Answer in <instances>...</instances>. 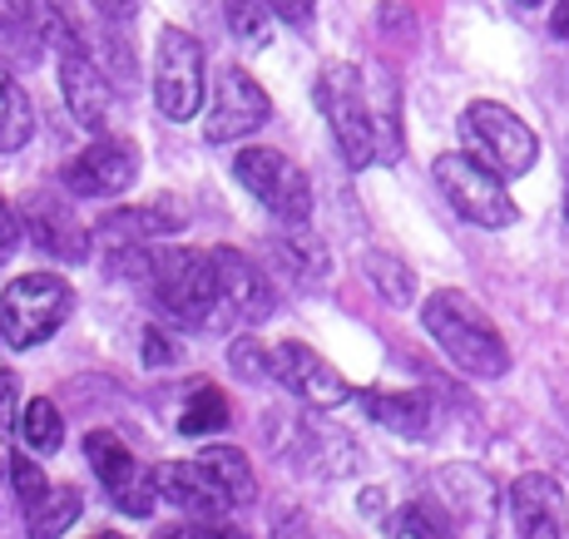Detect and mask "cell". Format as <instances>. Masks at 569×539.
Segmentation results:
<instances>
[{"mask_svg": "<svg viewBox=\"0 0 569 539\" xmlns=\"http://www.w3.org/2000/svg\"><path fill=\"white\" fill-rule=\"evenodd\" d=\"M421 327L436 337V347L446 351L451 367H461L466 377L496 381L510 371V347L500 337V327L470 302L466 292L441 288L421 302Z\"/></svg>", "mask_w": 569, "mask_h": 539, "instance_id": "cell-1", "label": "cell"}, {"mask_svg": "<svg viewBox=\"0 0 569 539\" xmlns=\"http://www.w3.org/2000/svg\"><path fill=\"white\" fill-rule=\"evenodd\" d=\"M149 288H154L159 307L169 312V322L179 327H218L233 322L228 307L218 302L213 262L199 248H159L149 252Z\"/></svg>", "mask_w": 569, "mask_h": 539, "instance_id": "cell-2", "label": "cell"}, {"mask_svg": "<svg viewBox=\"0 0 569 539\" xmlns=\"http://www.w3.org/2000/svg\"><path fill=\"white\" fill-rule=\"evenodd\" d=\"M461 129H466L470 159H476L480 169L496 173L500 183L530 173L535 159H540V139H535V129L525 124L516 109L496 104V99H476V104H466Z\"/></svg>", "mask_w": 569, "mask_h": 539, "instance_id": "cell-3", "label": "cell"}, {"mask_svg": "<svg viewBox=\"0 0 569 539\" xmlns=\"http://www.w3.org/2000/svg\"><path fill=\"white\" fill-rule=\"evenodd\" d=\"M74 312V288L54 272H26L0 292V337L6 347L30 351L40 342H50L64 327V317Z\"/></svg>", "mask_w": 569, "mask_h": 539, "instance_id": "cell-4", "label": "cell"}, {"mask_svg": "<svg viewBox=\"0 0 569 539\" xmlns=\"http://www.w3.org/2000/svg\"><path fill=\"white\" fill-rule=\"evenodd\" d=\"M233 179L278 218L282 228H308L312 218V179L282 149H243L233 159Z\"/></svg>", "mask_w": 569, "mask_h": 539, "instance_id": "cell-5", "label": "cell"}, {"mask_svg": "<svg viewBox=\"0 0 569 539\" xmlns=\"http://www.w3.org/2000/svg\"><path fill=\"white\" fill-rule=\"evenodd\" d=\"M317 104L332 119V139L342 149L347 169H367L377 163V134H371V99L367 80L357 64H327L322 84H317Z\"/></svg>", "mask_w": 569, "mask_h": 539, "instance_id": "cell-6", "label": "cell"}, {"mask_svg": "<svg viewBox=\"0 0 569 539\" xmlns=\"http://www.w3.org/2000/svg\"><path fill=\"white\" fill-rule=\"evenodd\" d=\"M431 179H436V189H441L446 203L476 228H510L520 218V208H516V198L506 193V183H500L490 169H480L470 153H441V159L431 163Z\"/></svg>", "mask_w": 569, "mask_h": 539, "instance_id": "cell-7", "label": "cell"}, {"mask_svg": "<svg viewBox=\"0 0 569 539\" xmlns=\"http://www.w3.org/2000/svg\"><path fill=\"white\" fill-rule=\"evenodd\" d=\"M203 46L189 30L169 26L154 46V104L163 119L183 124V119L199 114L203 104Z\"/></svg>", "mask_w": 569, "mask_h": 539, "instance_id": "cell-8", "label": "cell"}, {"mask_svg": "<svg viewBox=\"0 0 569 539\" xmlns=\"http://www.w3.org/2000/svg\"><path fill=\"white\" fill-rule=\"evenodd\" d=\"M84 460H90V470L100 476L104 495L114 500L119 515H129V520H149L159 505L154 495V470L139 466V456L119 441L114 431H90L84 436Z\"/></svg>", "mask_w": 569, "mask_h": 539, "instance_id": "cell-9", "label": "cell"}, {"mask_svg": "<svg viewBox=\"0 0 569 539\" xmlns=\"http://www.w3.org/2000/svg\"><path fill=\"white\" fill-rule=\"evenodd\" d=\"M208 262H213L218 302L228 307L233 322H268V317L278 312V288H272V278L243 248H213Z\"/></svg>", "mask_w": 569, "mask_h": 539, "instance_id": "cell-10", "label": "cell"}, {"mask_svg": "<svg viewBox=\"0 0 569 539\" xmlns=\"http://www.w3.org/2000/svg\"><path fill=\"white\" fill-rule=\"evenodd\" d=\"M139 179V153L124 139H94L60 169L64 193L74 198H119Z\"/></svg>", "mask_w": 569, "mask_h": 539, "instance_id": "cell-11", "label": "cell"}, {"mask_svg": "<svg viewBox=\"0 0 569 539\" xmlns=\"http://www.w3.org/2000/svg\"><path fill=\"white\" fill-rule=\"evenodd\" d=\"M268 377H278L312 411H337V406L352 401V387L342 381V371H332L302 342H282L278 351H268Z\"/></svg>", "mask_w": 569, "mask_h": 539, "instance_id": "cell-12", "label": "cell"}, {"mask_svg": "<svg viewBox=\"0 0 569 539\" xmlns=\"http://www.w3.org/2000/svg\"><path fill=\"white\" fill-rule=\"evenodd\" d=\"M272 99L262 94V84L248 70H223V80L213 84V109H208L203 139L208 144H233V139L253 134V129L268 124Z\"/></svg>", "mask_w": 569, "mask_h": 539, "instance_id": "cell-13", "label": "cell"}, {"mask_svg": "<svg viewBox=\"0 0 569 539\" xmlns=\"http://www.w3.org/2000/svg\"><path fill=\"white\" fill-rule=\"evenodd\" d=\"M436 500H441V510L451 515V530H461L470 539H486L490 535V520H496L500 510V490L496 480L486 476V470L476 466H446L436 470Z\"/></svg>", "mask_w": 569, "mask_h": 539, "instance_id": "cell-14", "label": "cell"}, {"mask_svg": "<svg viewBox=\"0 0 569 539\" xmlns=\"http://www.w3.org/2000/svg\"><path fill=\"white\" fill-rule=\"evenodd\" d=\"M20 238H30L40 252L60 262H84L90 258V228L74 218V208L54 193H30L20 208Z\"/></svg>", "mask_w": 569, "mask_h": 539, "instance_id": "cell-15", "label": "cell"}, {"mask_svg": "<svg viewBox=\"0 0 569 539\" xmlns=\"http://www.w3.org/2000/svg\"><path fill=\"white\" fill-rule=\"evenodd\" d=\"M189 223V208L173 193L144 198V203L129 208H109V213L94 223V238H104V248H149L154 238H173Z\"/></svg>", "mask_w": 569, "mask_h": 539, "instance_id": "cell-16", "label": "cell"}, {"mask_svg": "<svg viewBox=\"0 0 569 539\" xmlns=\"http://www.w3.org/2000/svg\"><path fill=\"white\" fill-rule=\"evenodd\" d=\"M510 520H516L520 539H569V500L560 480L530 470L510 486Z\"/></svg>", "mask_w": 569, "mask_h": 539, "instance_id": "cell-17", "label": "cell"}, {"mask_svg": "<svg viewBox=\"0 0 569 539\" xmlns=\"http://www.w3.org/2000/svg\"><path fill=\"white\" fill-rule=\"evenodd\" d=\"M60 94L80 129H90V134L109 129V119H114V84L104 80L90 54H60Z\"/></svg>", "mask_w": 569, "mask_h": 539, "instance_id": "cell-18", "label": "cell"}, {"mask_svg": "<svg viewBox=\"0 0 569 539\" xmlns=\"http://www.w3.org/2000/svg\"><path fill=\"white\" fill-rule=\"evenodd\" d=\"M154 495L169 500L173 510H183L193 525L228 520V500L213 490V480H208L193 460H163V466L154 470Z\"/></svg>", "mask_w": 569, "mask_h": 539, "instance_id": "cell-19", "label": "cell"}, {"mask_svg": "<svg viewBox=\"0 0 569 539\" xmlns=\"http://www.w3.org/2000/svg\"><path fill=\"white\" fill-rule=\"evenodd\" d=\"M362 406L381 431L401 436V441H421L431 431V396L421 391H367Z\"/></svg>", "mask_w": 569, "mask_h": 539, "instance_id": "cell-20", "label": "cell"}, {"mask_svg": "<svg viewBox=\"0 0 569 539\" xmlns=\"http://www.w3.org/2000/svg\"><path fill=\"white\" fill-rule=\"evenodd\" d=\"M193 466L213 480V490L228 500V510H233V505H253L258 500L253 460H248L238 446H208V450H199V460H193Z\"/></svg>", "mask_w": 569, "mask_h": 539, "instance_id": "cell-21", "label": "cell"}, {"mask_svg": "<svg viewBox=\"0 0 569 539\" xmlns=\"http://www.w3.org/2000/svg\"><path fill=\"white\" fill-rule=\"evenodd\" d=\"M272 248H278L282 268H288L298 282H308V288H322V282L332 278V258H327V243L312 233V228H282Z\"/></svg>", "mask_w": 569, "mask_h": 539, "instance_id": "cell-22", "label": "cell"}, {"mask_svg": "<svg viewBox=\"0 0 569 539\" xmlns=\"http://www.w3.org/2000/svg\"><path fill=\"white\" fill-rule=\"evenodd\" d=\"M30 134H36V109H30V94L20 90L16 74L0 70V153L26 149Z\"/></svg>", "mask_w": 569, "mask_h": 539, "instance_id": "cell-23", "label": "cell"}, {"mask_svg": "<svg viewBox=\"0 0 569 539\" xmlns=\"http://www.w3.org/2000/svg\"><path fill=\"white\" fill-rule=\"evenodd\" d=\"M80 510H84V495L80 490H74V486H50L46 500L26 515V535L30 539H60L74 520H80Z\"/></svg>", "mask_w": 569, "mask_h": 539, "instance_id": "cell-24", "label": "cell"}, {"mask_svg": "<svg viewBox=\"0 0 569 539\" xmlns=\"http://www.w3.org/2000/svg\"><path fill=\"white\" fill-rule=\"evenodd\" d=\"M20 441L36 456H54L64 446V416L50 396H36V401L20 406Z\"/></svg>", "mask_w": 569, "mask_h": 539, "instance_id": "cell-25", "label": "cell"}, {"mask_svg": "<svg viewBox=\"0 0 569 539\" xmlns=\"http://www.w3.org/2000/svg\"><path fill=\"white\" fill-rule=\"evenodd\" d=\"M362 272L371 278V288H377L381 297H387L391 307H411L416 302V278L411 268L401 258H391V252H362Z\"/></svg>", "mask_w": 569, "mask_h": 539, "instance_id": "cell-26", "label": "cell"}, {"mask_svg": "<svg viewBox=\"0 0 569 539\" xmlns=\"http://www.w3.org/2000/svg\"><path fill=\"white\" fill-rule=\"evenodd\" d=\"M401 90L391 74H381V104H371V134H377V159L397 163L401 159V119H397Z\"/></svg>", "mask_w": 569, "mask_h": 539, "instance_id": "cell-27", "label": "cell"}, {"mask_svg": "<svg viewBox=\"0 0 569 539\" xmlns=\"http://www.w3.org/2000/svg\"><path fill=\"white\" fill-rule=\"evenodd\" d=\"M228 421H233V411H228L223 391H218V387H199L189 396V406H183L179 431L183 436H218V431H228Z\"/></svg>", "mask_w": 569, "mask_h": 539, "instance_id": "cell-28", "label": "cell"}, {"mask_svg": "<svg viewBox=\"0 0 569 539\" xmlns=\"http://www.w3.org/2000/svg\"><path fill=\"white\" fill-rule=\"evenodd\" d=\"M223 20H228V30L253 50H262L272 40V10L262 6V0H233V6H223Z\"/></svg>", "mask_w": 569, "mask_h": 539, "instance_id": "cell-29", "label": "cell"}, {"mask_svg": "<svg viewBox=\"0 0 569 539\" xmlns=\"http://www.w3.org/2000/svg\"><path fill=\"white\" fill-rule=\"evenodd\" d=\"M391 539H456L451 535V525L441 520V515L431 510V505H407L401 510V520H397V535Z\"/></svg>", "mask_w": 569, "mask_h": 539, "instance_id": "cell-30", "label": "cell"}, {"mask_svg": "<svg viewBox=\"0 0 569 539\" xmlns=\"http://www.w3.org/2000/svg\"><path fill=\"white\" fill-rule=\"evenodd\" d=\"M10 486H16V495H20V505H26V515L36 510L40 500L50 495V480H46V470L36 466L30 456H10Z\"/></svg>", "mask_w": 569, "mask_h": 539, "instance_id": "cell-31", "label": "cell"}, {"mask_svg": "<svg viewBox=\"0 0 569 539\" xmlns=\"http://www.w3.org/2000/svg\"><path fill=\"white\" fill-rule=\"evenodd\" d=\"M228 367H233L238 381H262L268 377V347H262L258 337H233V347H228Z\"/></svg>", "mask_w": 569, "mask_h": 539, "instance_id": "cell-32", "label": "cell"}, {"mask_svg": "<svg viewBox=\"0 0 569 539\" xmlns=\"http://www.w3.org/2000/svg\"><path fill=\"white\" fill-rule=\"evenodd\" d=\"M20 426V377L0 371V436H10Z\"/></svg>", "mask_w": 569, "mask_h": 539, "instance_id": "cell-33", "label": "cell"}, {"mask_svg": "<svg viewBox=\"0 0 569 539\" xmlns=\"http://www.w3.org/2000/svg\"><path fill=\"white\" fill-rule=\"evenodd\" d=\"M268 535H272V539H317L312 525H308V515L292 510V505H278V515H272Z\"/></svg>", "mask_w": 569, "mask_h": 539, "instance_id": "cell-34", "label": "cell"}, {"mask_svg": "<svg viewBox=\"0 0 569 539\" xmlns=\"http://www.w3.org/2000/svg\"><path fill=\"white\" fill-rule=\"evenodd\" d=\"M159 539H243V535H238L228 520H218V525H193V520H183V525H173V530H163Z\"/></svg>", "mask_w": 569, "mask_h": 539, "instance_id": "cell-35", "label": "cell"}, {"mask_svg": "<svg viewBox=\"0 0 569 539\" xmlns=\"http://www.w3.org/2000/svg\"><path fill=\"white\" fill-rule=\"evenodd\" d=\"M144 361L149 367H169V361H179V342L163 337L159 327H144Z\"/></svg>", "mask_w": 569, "mask_h": 539, "instance_id": "cell-36", "label": "cell"}, {"mask_svg": "<svg viewBox=\"0 0 569 539\" xmlns=\"http://www.w3.org/2000/svg\"><path fill=\"white\" fill-rule=\"evenodd\" d=\"M20 252V218H16V208L0 198V262H10Z\"/></svg>", "mask_w": 569, "mask_h": 539, "instance_id": "cell-37", "label": "cell"}, {"mask_svg": "<svg viewBox=\"0 0 569 539\" xmlns=\"http://www.w3.org/2000/svg\"><path fill=\"white\" fill-rule=\"evenodd\" d=\"M268 10H272V16H282V20H292V26H308V20H312L308 0H302V6H298V0H278V6H268Z\"/></svg>", "mask_w": 569, "mask_h": 539, "instance_id": "cell-38", "label": "cell"}, {"mask_svg": "<svg viewBox=\"0 0 569 539\" xmlns=\"http://www.w3.org/2000/svg\"><path fill=\"white\" fill-rule=\"evenodd\" d=\"M550 30H555V36H560V40H569V0H560V6H555Z\"/></svg>", "mask_w": 569, "mask_h": 539, "instance_id": "cell-39", "label": "cell"}, {"mask_svg": "<svg viewBox=\"0 0 569 539\" xmlns=\"http://www.w3.org/2000/svg\"><path fill=\"white\" fill-rule=\"evenodd\" d=\"M565 218H569V169H565Z\"/></svg>", "mask_w": 569, "mask_h": 539, "instance_id": "cell-40", "label": "cell"}]
</instances>
